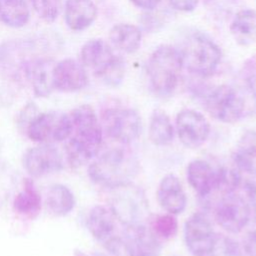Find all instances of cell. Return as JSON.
<instances>
[{"label": "cell", "instance_id": "obj_1", "mask_svg": "<svg viewBox=\"0 0 256 256\" xmlns=\"http://www.w3.org/2000/svg\"><path fill=\"white\" fill-rule=\"evenodd\" d=\"M69 116L71 133L67 144L68 160L71 165L79 166L98 154L103 138L102 125L88 104L76 107Z\"/></svg>", "mask_w": 256, "mask_h": 256}, {"label": "cell", "instance_id": "obj_2", "mask_svg": "<svg viewBox=\"0 0 256 256\" xmlns=\"http://www.w3.org/2000/svg\"><path fill=\"white\" fill-rule=\"evenodd\" d=\"M137 171L136 158L126 150L114 148L97 157L90 164L88 174L93 182L113 189L132 182Z\"/></svg>", "mask_w": 256, "mask_h": 256}, {"label": "cell", "instance_id": "obj_3", "mask_svg": "<svg viewBox=\"0 0 256 256\" xmlns=\"http://www.w3.org/2000/svg\"><path fill=\"white\" fill-rule=\"evenodd\" d=\"M183 60L180 50L171 45H160L150 55L147 76L153 92L169 97L175 91L182 72Z\"/></svg>", "mask_w": 256, "mask_h": 256}, {"label": "cell", "instance_id": "obj_4", "mask_svg": "<svg viewBox=\"0 0 256 256\" xmlns=\"http://www.w3.org/2000/svg\"><path fill=\"white\" fill-rule=\"evenodd\" d=\"M180 53L186 69L202 78L211 76L221 60V51L218 45L200 33L190 35L184 41Z\"/></svg>", "mask_w": 256, "mask_h": 256}, {"label": "cell", "instance_id": "obj_5", "mask_svg": "<svg viewBox=\"0 0 256 256\" xmlns=\"http://www.w3.org/2000/svg\"><path fill=\"white\" fill-rule=\"evenodd\" d=\"M113 190L115 197L110 208L118 221L126 228L144 225L149 212V203L144 192L132 182Z\"/></svg>", "mask_w": 256, "mask_h": 256}, {"label": "cell", "instance_id": "obj_6", "mask_svg": "<svg viewBox=\"0 0 256 256\" xmlns=\"http://www.w3.org/2000/svg\"><path fill=\"white\" fill-rule=\"evenodd\" d=\"M205 107L213 118L224 123H235L243 118L246 112L242 95L226 84L215 87L207 94Z\"/></svg>", "mask_w": 256, "mask_h": 256}, {"label": "cell", "instance_id": "obj_7", "mask_svg": "<svg viewBox=\"0 0 256 256\" xmlns=\"http://www.w3.org/2000/svg\"><path fill=\"white\" fill-rule=\"evenodd\" d=\"M214 217L220 227L229 233H239L249 223L251 212L246 198L236 191L219 197L214 209Z\"/></svg>", "mask_w": 256, "mask_h": 256}, {"label": "cell", "instance_id": "obj_8", "mask_svg": "<svg viewBox=\"0 0 256 256\" xmlns=\"http://www.w3.org/2000/svg\"><path fill=\"white\" fill-rule=\"evenodd\" d=\"M25 132L35 142L51 143L66 140L71 133L70 116L59 111L38 113Z\"/></svg>", "mask_w": 256, "mask_h": 256}, {"label": "cell", "instance_id": "obj_9", "mask_svg": "<svg viewBox=\"0 0 256 256\" xmlns=\"http://www.w3.org/2000/svg\"><path fill=\"white\" fill-rule=\"evenodd\" d=\"M102 124L108 136L122 144H130L141 133V118L131 108H109L102 114Z\"/></svg>", "mask_w": 256, "mask_h": 256}, {"label": "cell", "instance_id": "obj_10", "mask_svg": "<svg viewBox=\"0 0 256 256\" xmlns=\"http://www.w3.org/2000/svg\"><path fill=\"white\" fill-rule=\"evenodd\" d=\"M216 235L211 222L203 213H195L184 225V240L187 249L193 256H208Z\"/></svg>", "mask_w": 256, "mask_h": 256}, {"label": "cell", "instance_id": "obj_11", "mask_svg": "<svg viewBox=\"0 0 256 256\" xmlns=\"http://www.w3.org/2000/svg\"><path fill=\"white\" fill-rule=\"evenodd\" d=\"M175 125L180 142L190 149L203 145L210 134L208 120L203 114L193 109L181 110L176 116Z\"/></svg>", "mask_w": 256, "mask_h": 256}, {"label": "cell", "instance_id": "obj_12", "mask_svg": "<svg viewBox=\"0 0 256 256\" xmlns=\"http://www.w3.org/2000/svg\"><path fill=\"white\" fill-rule=\"evenodd\" d=\"M26 171L33 177H41L63 169V157L51 143L29 149L23 158Z\"/></svg>", "mask_w": 256, "mask_h": 256}, {"label": "cell", "instance_id": "obj_13", "mask_svg": "<svg viewBox=\"0 0 256 256\" xmlns=\"http://www.w3.org/2000/svg\"><path fill=\"white\" fill-rule=\"evenodd\" d=\"M88 74L84 65L72 58L55 63L53 70L54 89L60 92H77L88 84Z\"/></svg>", "mask_w": 256, "mask_h": 256}, {"label": "cell", "instance_id": "obj_14", "mask_svg": "<svg viewBox=\"0 0 256 256\" xmlns=\"http://www.w3.org/2000/svg\"><path fill=\"white\" fill-rule=\"evenodd\" d=\"M118 58L111 46L100 38L90 39L85 42L80 50L81 63L99 79L109 70Z\"/></svg>", "mask_w": 256, "mask_h": 256}, {"label": "cell", "instance_id": "obj_15", "mask_svg": "<svg viewBox=\"0 0 256 256\" xmlns=\"http://www.w3.org/2000/svg\"><path fill=\"white\" fill-rule=\"evenodd\" d=\"M56 61L48 57H34L24 71V76L30 83L37 97H48L54 89L53 70Z\"/></svg>", "mask_w": 256, "mask_h": 256}, {"label": "cell", "instance_id": "obj_16", "mask_svg": "<svg viewBox=\"0 0 256 256\" xmlns=\"http://www.w3.org/2000/svg\"><path fill=\"white\" fill-rule=\"evenodd\" d=\"M118 223L120 222L111 208L102 205L94 206L89 212L87 220L90 233L102 246L119 236Z\"/></svg>", "mask_w": 256, "mask_h": 256}, {"label": "cell", "instance_id": "obj_17", "mask_svg": "<svg viewBox=\"0 0 256 256\" xmlns=\"http://www.w3.org/2000/svg\"><path fill=\"white\" fill-rule=\"evenodd\" d=\"M31 42L9 41L0 45V67L10 76L24 75L28 62L34 57H29Z\"/></svg>", "mask_w": 256, "mask_h": 256}, {"label": "cell", "instance_id": "obj_18", "mask_svg": "<svg viewBox=\"0 0 256 256\" xmlns=\"http://www.w3.org/2000/svg\"><path fill=\"white\" fill-rule=\"evenodd\" d=\"M157 199L167 213L177 215L185 210L187 197L176 175L170 173L161 179L157 189Z\"/></svg>", "mask_w": 256, "mask_h": 256}, {"label": "cell", "instance_id": "obj_19", "mask_svg": "<svg viewBox=\"0 0 256 256\" xmlns=\"http://www.w3.org/2000/svg\"><path fill=\"white\" fill-rule=\"evenodd\" d=\"M97 6L92 0H66L63 6L64 20L73 31H83L97 18Z\"/></svg>", "mask_w": 256, "mask_h": 256}, {"label": "cell", "instance_id": "obj_20", "mask_svg": "<svg viewBox=\"0 0 256 256\" xmlns=\"http://www.w3.org/2000/svg\"><path fill=\"white\" fill-rule=\"evenodd\" d=\"M187 180L191 187L201 197L213 194L217 182V169L205 160L195 159L187 166Z\"/></svg>", "mask_w": 256, "mask_h": 256}, {"label": "cell", "instance_id": "obj_21", "mask_svg": "<svg viewBox=\"0 0 256 256\" xmlns=\"http://www.w3.org/2000/svg\"><path fill=\"white\" fill-rule=\"evenodd\" d=\"M229 30L238 45L256 44V10L242 9L238 11L231 21Z\"/></svg>", "mask_w": 256, "mask_h": 256}, {"label": "cell", "instance_id": "obj_22", "mask_svg": "<svg viewBox=\"0 0 256 256\" xmlns=\"http://www.w3.org/2000/svg\"><path fill=\"white\" fill-rule=\"evenodd\" d=\"M109 40L111 45L117 50L131 54L139 49L142 41V33L133 24L118 23L110 29Z\"/></svg>", "mask_w": 256, "mask_h": 256}, {"label": "cell", "instance_id": "obj_23", "mask_svg": "<svg viewBox=\"0 0 256 256\" xmlns=\"http://www.w3.org/2000/svg\"><path fill=\"white\" fill-rule=\"evenodd\" d=\"M14 211L27 219H35L41 211V196L30 179H25L23 189L13 201Z\"/></svg>", "mask_w": 256, "mask_h": 256}, {"label": "cell", "instance_id": "obj_24", "mask_svg": "<svg viewBox=\"0 0 256 256\" xmlns=\"http://www.w3.org/2000/svg\"><path fill=\"white\" fill-rule=\"evenodd\" d=\"M46 206L56 216L69 214L75 206V197L72 191L63 184H53L46 195Z\"/></svg>", "mask_w": 256, "mask_h": 256}, {"label": "cell", "instance_id": "obj_25", "mask_svg": "<svg viewBox=\"0 0 256 256\" xmlns=\"http://www.w3.org/2000/svg\"><path fill=\"white\" fill-rule=\"evenodd\" d=\"M30 19V9L25 0H0V21L11 28H21Z\"/></svg>", "mask_w": 256, "mask_h": 256}, {"label": "cell", "instance_id": "obj_26", "mask_svg": "<svg viewBox=\"0 0 256 256\" xmlns=\"http://www.w3.org/2000/svg\"><path fill=\"white\" fill-rule=\"evenodd\" d=\"M174 137V126L167 115L161 109H155L150 118L149 139L157 146H165L172 142Z\"/></svg>", "mask_w": 256, "mask_h": 256}, {"label": "cell", "instance_id": "obj_27", "mask_svg": "<svg viewBox=\"0 0 256 256\" xmlns=\"http://www.w3.org/2000/svg\"><path fill=\"white\" fill-rule=\"evenodd\" d=\"M233 157L256 167V132L246 131L239 140Z\"/></svg>", "mask_w": 256, "mask_h": 256}, {"label": "cell", "instance_id": "obj_28", "mask_svg": "<svg viewBox=\"0 0 256 256\" xmlns=\"http://www.w3.org/2000/svg\"><path fill=\"white\" fill-rule=\"evenodd\" d=\"M30 2L38 17L48 23L54 22L63 8L62 0H30Z\"/></svg>", "mask_w": 256, "mask_h": 256}, {"label": "cell", "instance_id": "obj_29", "mask_svg": "<svg viewBox=\"0 0 256 256\" xmlns=\"http://www.w3.org/2000/svg\"><path fill=\"white\" fill-rule=\"evenodd\" d=\"M151 230L160 239L168 240L173 238L178 230V222L173 214L167 213L155 217Z\"/></svg>", "mask_w": 256, "mask_h": 256}, {"label": "cell", "instance_id": "obj_30", "mask_svg": "<svg viewBox=\"0 0 256 256\" xmlns=\"http://www.w3.org/2000/svg\"><path fill=\"white\" fill-rule=\"evenodd\" d=\"M208 256H242L240 244L223 235H216L214 246Z\"/></svg>", "mask_w": 256, "mask_h": 256}, {"label": "cell", "instance_id": "obj_31", "mask_svg": "<svg viewBox=\"0 0 256 256\" xmlns=\"http://www.w3.org/2000/svg\"><path fill=\"white\" fill-rule=\"evenodd\" d=\"M244 230L240 244L242 256H256V221L250 226L247 225Z\"/></svg>", "mask_w": 256, "mask_h": 256}, {"label": "cell", "instance_id": "obj_32", "mask_svg": "<svg viewBox=\"0 0 256 256\" xmlns=\"http://www.w3.org/2000/svg\"><path fill=\"white\" fill-rule=\"evenodd\" d=\"M243 74L246 85L256 100V55L245 63Z\"/></svg>", "mask_w": 256, "mask_h": 256}, {"label": "cell", "instance_id": "obj_33", "mask_svg": "<svg viewBox=\"0 0 256 256\" xmlns=\"http://www.w3.org/2000/svg\"><path fill=\"white\" fill-rule=\"evenodd\" d=\"M37 114H38L37 106L32 102L28 103L19 114V117H18L19 127H21L22 129H24L26 131L28 125L31 123V121L35 118V116Z\"/></svg>", "mask_w": 256, "mask_h": 256}, {"label": "cell", "instance_id": "obj_34", "mask_svg": "<svg viewBox=\"0 0 256 256\" xmlns=\"http://www.w3.org/2000/svg\"><path fill=\"white\" fill-rule=\"evenodd\" d=\"M171 6L181 12H191L193 11L198 3L199 0H169Z\"/></svg>", "mask_w": 256, "mask_h": 256}, {"label": "cell", "instance_id": "obj_35", "mask_svg": "<svg viewBox=\"0 0 256 256\" xmlns=\"http://www.w3.org/2000/svg\"><path fill=\"white\" fill-rule=\"evenodd\" d=\"M10 175L7 169L4 166L0 165V202L4 199L9 192V184H10Z\"/></svg>", "mask_w": 256, "mask_h": 256}, {"label": "cell", "instance_id": "obj_36", "mask_svg": "<svg viewBox=\"0 0 256 256\" xmlns=\"http://www.w3.org/2000/svg\"><path fill=\"white\" fill-rule=\"evenodd\" d=\"M136 7L145 9V10H152L156 8L161 0H130Z\"/></svg>", "mask_w": 256, "mask_h": 256}, {"label": "cell", "instance_id": "obj_37", "mask_svg": "<svg viewBox=\"0 0 256 256\" xmlns=\"http://www.w3.org/2000/svg\"><path fill=\"white\" fill-rule=\"evenodd\" d=\"M74 255L75 256H87L85 253H83V252H81V251H75V253H74Z\"/></svg>", "mask_w": 256, "mask_h": 256}]
</instances>
